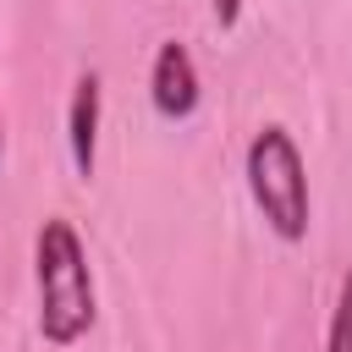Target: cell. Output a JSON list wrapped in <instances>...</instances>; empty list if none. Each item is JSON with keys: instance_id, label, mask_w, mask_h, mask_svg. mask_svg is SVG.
Segmentation results:
<instances>
[{"instance_id": "6da1fadb", "label": "cell", "mask_w": 352, "mask_h": 352, "mask_svg": "<svg viewBox=\"0 0 352 352\" xmlns=\"http://www.w3.org/2000/svg\"><path fill=\"white\" fill-rule=\"evenodd\" d=\"M33 286H38V336L50 346H77L94 330V270L72 220L50 214L33 236Z\"/></svg>"}, {"instance_id": "7a4b0ae2", "label": "cell", "mask_w": 352, "mask_h": 352, "mask_svg": "<svg viewBox=\"0 0 352 352\" xmlns=\"http://www.w3.org/2000/svg\"><path fill=\"white\" fill-rule=\"evenodd\" d=\"M242 176H248V198L264 214V226L280 242H302L308 236V170H302L297 138L280 121H270L248 138Z\"/></svg>"}, {"instance_id": "3957f363", "label": "cell", "mask_w": 352, "mask_h": 352, "mask_svg": "<svg viewBox=\"0 0 352 352\" xmlns=\"http://www.w3.org/2000/svg\"><path fill=\"white\" fill-rule=\"evenodd\" d=\"M148 99H154V110H160L165 121H192V116H198L204 88H198V66H192L187 44L165 38V44L154 50V66H148Z\"/></svg>"}, {"instance_id": "277c9868", "label": "cell", "mask_w": 352, "mask_h": 352, "mask_svg": "<svg viewBox=\"0 0 352 352\" xmlns=\"http://www.w3.org/2000/svg\"><path fill=\"white\" fill-rule=\"evenodd\" d=\"M66 148H72V170L88 182V176H94V160H99V72H82V77L72 82Z\"/></svg>"}, {"instance_id": "5b68a950", "label": "cell", "mask_w": 352, "mask_h": 352, "mask_svg": "<svg viewBox=\"0 0 352 352\" xmlns=\"http://www.w3.org/2000/svg\"><path fill=\"white\" fill-rule=\"evenodd\" d=\"M324 352H352V258H346L341 286H336V308H330V324H324Z\"/></svg>"}, {"instance_id": "8992f818", "label": "cell", "mask_w": 352, "mask_h": 352, "mask_svg": "<svg viewBox=\"0 0 352 352\" xmlns=\"http://www.w3.org/2000/svg\"><path fill=\"white\" fill-rule=\"evenodd\" d=\"M209 11H214V28L220 33H231L242 22V0H209Z\"/></svg>"}, {"instance_id": "52a82bcc", "label": "cell", "mask_w": 352, "mask_h": 352, "mask_svg": "<svg viewBox=\"0 0 352 352\" xmlns=\"http://www.w3.org/2000/svg\"><path fill=\"white\" fill-rule=\"evenodd\" d=\"M0 160H6V116H0Z\"/></svg>"}]
</instances>
